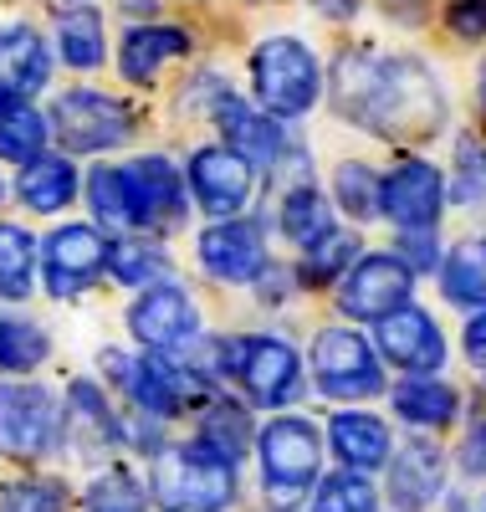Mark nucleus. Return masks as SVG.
I'll list each match as a JSON object with an SVG mask.
<instances>
[{"instance_id": "nucleus-35", "label": "nucleus", "mask_w": 486, "mask_h": 512, "mask_svg": "<svg viewBox=\"0 0 486 512\" xmlns=\"http://www.w3.org/2000/svg\"><path fill=\"white\" fill-rule=\"evenodd\" d=\"M87 512H144V487L128 472H103L87 487Z\"/></svg>"}, {"instance_id": "nucleus-8", "label": "nucleus", "mask_w": 486, "mask_h": 512, "mask_svg": "<svg viewBox=\"0 0 486 512\" xmlns=\"http://www.w3.org/2000/svg\"><path fill=\"white\" fill-rule=\"evenodd\" d=\"M446 205V180L425 159H400L384 175V216L400 231H430Z\"/></svg>"}, {"instance_id": "nucleus-40", "label": "nucleus", "mask_w": 486, "mask_h": 512, "mask_svg": "<svg viewBox=\"0 0 486 512\" xmlns=\"http://www.w3.org/2000/svg\"><path fill=\"white\" fill-rule=\"evenodd\" d=\"M446 21L456 36H486V0H451Z\"/></svg>"}, {"instance_id": "nucleus-28", "label": "nucleus", "mask_w": 486, "mask_h": 512, "mask_svg": "<svg viewBox=\"0 0 486 512\" xmlns=\"http://www.w3.org/2000/svg\"><path fill=\"white\" fill-rule=\"evenodd\" d=\"M57 36H62V57L72 67H82V72L87 67H103V16L93 6L67 11L62 26H57Z\"/></svg>"}, {"instance_id": "nucleus-32", "label": "nucleus", "mask_w": 486, "mask_h": 512, "mask_svg": "<svg viewBox=\"0 0 486 512\" xmlns=\"http://www.w3.org/2000/svg\"><path fill=\"white\" fill-rule=\"evenodd\" d=\"M36 246L21 226H0V297H26L31 292Z\"/></svg>"}, {"instance_id": "nucleus-24", "label": "nucleus", "mask_w": 486, "mask_h": 512, "mask_svg": "<svg viewBox=\"0 0 486 512\" xmlns=\"http://www.w3.org/2000/svg\"><path fill=\"white\" fill-rule=\"evenodd\" d=\"M123 379H128V395H134L144 410H154V415H174V410L185 405L180 374H174L164 359H154V354H144V359H134V364H123Z\"/></svg>"}, {"instance_id": "nucleus-14", "label": "nucleus", "mask_w": 486, "mask_h": 512, "mask_svg": "<svg viewBox=\"0 0 486 512\" xmlns=\"http://www.w3.org/2000/svg\"><path fill=\"white\" fill-rule=\"evenodd\" d=\"M128 175V195H134V226H154V231H169L180 226L185 216V190L174 180L169 159H134L123 169Z\"/></svg>"}, {"instance_id": "nucleus-31", "label": "nucleus", "mask_w": 486, "mask_h": 512, "mask_svg": "<svg viewBox=\"0 0 486 512\" xmlns=\"http://www.w3.org/2000/svg\"><path fill=\"white\" fill-rule=\"evenodd\" d=\"M200 441H205V446H215L220 456L241 461V456H246V446H251V420H246V410H236L231 400L210 405V410H205V420H200Z\"/></svg>"}, {"instance_id": "nucleus-34", "label": "nucleus", "mask_w": 486, "mask_h": 512, "mask_svg": "<svg viewBox=\"0 0 486 512\" xmlns=\"http://www.w3.org/2000/svg\"><path fill=\"white\" fill-rule=\"evenodd\" d=\"M313 512H379V497H374V487L364 477L343 472V477H323L318 482Z\"/></svg>"}, {"instance_id": "nucleus-36", "label": "nucleus", "mask_w": 486, "mask_h": 512, "mask_svg": "<svg viewBox=\"0 0 486 512\" xmlns=\"http://www.w3.org/2000/svg\"><path fill=\"white\" fill-rule=\"evenodd\" d=\"M0 512H67V492L57 482L26 477V482H11L0 492Z\"/></svg>"}, {"instance_id": "nucleus-21", "label": "nucleus", "mask_w": 486, "mask_h": 512, "mask_svg": "<svg viewBox=\"0 0 486 512\" xmlns=\"http://www.w3.org/2000/svg\"><path fill=\"white\" fill-rule=\"evenodd\" d=\"M394 410H400V420H410V425L446 431V425L456 420V410H461V395L451 390V384H440V379L410 374L400 390H394Z\"/></svg>"}, {"instance_id": "nucleus-43", "label": "nucleus", "mask_w": 486, "mask_h": 512, "mask_svg": "<svg viewBox=\"0 0 486 512\" xmlns=\"http://www.w3.org/2000/svg\"><path fill=\"white\" fill-rule=\"evenodd\" d=\"M466 354H471V364H486V313H476L466 323Z\"/></svg>"}, {"instance_id": "nucleus-2", "label": "nucleus", "mask_w": 486, "mask_h": 512, "mask_svg": "<svg viewBox=\"0 0 486 512\" xmlns=\"http://www.w3.org/2000/svg\"><path fill=\"white\" fill-rule=\"evenodd\" d=\"M236 497V461L195 441L154 461V502L164 512H226Z\"/></svg>"}, {"instance_id": "nucleus-9", "label": "nucleus", "mask_w": 486, "mask_h": 512, "mask_svg": "<svg viewBox=\"0 0 486 512\" xmlns=\"http://www.w3.org/2000/svg\"><path fill=\"white\" fill-rule=\"evenodd\" d=\"M52 436H57V405L47 400V390L0 384V451L26 461L47 451Z\"/></svg>"}, {"instance_id": "nucleus-13", "label": "nucleus", "mask_w": 486, "mask_h": 512, "mask_svg": "<svg viewBox=\"0 0 486 512\" xmlns=\"http://www.w3.org/2000/svg\"><path fill=\"white\" fill-rule=\"evenodd\" d=\"M108 241L93 226H62L47 241V292L52 297H77L87 282H93L108 267Z\"/></svg>"}, {"instance_id": "nucleus-5", "label": "nucleus", "mask_w": 486, "mask_h": 512, "mask_svg": "<svg viewBox=\"0 0 486 512\" xmlns=\"http://www.w3.org/2000/svg\"><path fill=\"white\" fill-rule=\"evenodd\" d=\"M410 292H415V267L405 262V256H364V262H353L343 287H338V308L348 318H389V313H400L410 303Z\"/></svg>"}, {"instance_id": "nucleus-20", "label": "nucleus", "mask_w": 486, "mask_h": 512, "mask_svg": "<svg viewBox=\"0 0 486 512\" xmlns=\"http://www.w3.org/2000/svg\"><path fill=\"white\" fill-rule=\"evenodd\" d=\"M215 118H220V128H226L231 149L246 154L251 164H277V159H282V128H277V118L256 113V108H246V103H236V98L220 103Z\"/></svg>"}, {"instance_id": "nucleus-44", "label": "nucleus", "mask_w": 486, "mask_h": 512, "mask_svg": "<svg viewBox=\"0 0 486 512\" xmlns=\"http://www.w3.org/2000/svg\"><path fill=\"white\" fill-rule=\"evenodd\" d=\"M313 6H318L323 16H333V21H348L353 11H359V0H313Z\"/></svg>"}, {"instance_id": "nucleus-18", "label": "nucleus", "mask_w": 486, "mask_h": 512, "mask_svg": "<svg viewBox=\"0 0 486 512\" xmlns=\"http://www.w3.org/2000/svg\"><path fill=\"white\" fill-rule=\"evenodd\" d=\"M47 47L31 26H6L0 31V93L6 98H31L47 88Z\"/></svg>"}, {"instance_id": "nucleus-15", "label": "nucleus", "mask_w": 486, "mask_h": 512, "mask_svg": "<svg viewBox=\"0 0 486 512\" xmlns=\"http://www.w3.org/2000/svg\"><path fill=\"white\" fill-rule=\"evenodd\" d=\"M200 262L220 282H256L267 272V246H261L256 226L246 221H220L200 236Z\"/></svg>"}, {"instance_id": "nucleus-6", "label": "nucleus", "mask_w": 486, "mask_h": 512, "mask_svg": "<svg viewBox=\"0 0 486 512\" xmlns=\"http://www.w3.org/2000/svg\"><path fill=\"white\" fill-rule=\"evenodd\" d=\"M318 461H323V441L307 420L287 415V420H272L267 431H261V466H267L272 497L302 492L318 477Z\"/></svg>"}, {"instance_id": "nucleus-23", "label": "nucleus", "mask_w": 486, "mask_h": 512, "mask_svg": "<svg viewBox=\"0 0 486 512\" xmlns=\"http://www.w3.org/2000/svg\"><path fill=\"white\" fill-rule=\"evenodd\" d=\"M440 292L456 308H486V241H461L440 262Z\"/></svg>"}, {"instance_id": "nucleus-19", "label": "nucleus", "mask_w": 486, "mask_h": 512, "mask_svg": "<svg viewBox=\"0 0 486 512\" xmlns=\"http://www.w3.org/2000/svg\"><path fill=\"white\" fill-rule=\"evenodd\" d=\"M328 436H333V451L353 466V472H379L389 461V425L379 415L343 410V415H333Z\"/></svg>"}, {"instance_id": "nucleus-4", "label": "nucleus", "mask_w": 486, "mask_h": 512, "mask_svg": "<svg viewBox=\"0 0 486 512\" xmlns=\"http://www.w3.org/2000/svg\"><path fill=\"white\" fill-rule=\"evenodd\" d=\"M313 374L328 400H369L384 390L379 354L353 328H323L313 338Z\"/></svg>"}, {"instance_id": "nucleus-17", "label": "nucleus", "mask_w": 486, "mask_h": 512, "mask_svg": "<svg viewBox=\"0 0 486 512\" xmlns=\"http://www.w3.org/2000/svg\"><path fill=\"white\" fill-rule=\"evenodd\" d=\"M440 487H446V456H440V446L430 441H410L400 456H394V472H389V497L400 502L405 512H420L440 497Z\"/></svg>"}, {"instance_id": "nucleus-3", "label": "nucleus", "mask_w": 486, "mask_h": 512, "mask_svg": "<svg viewBox=\"0 0 486 512\" xmlns=\"http://www.w3.org/2000/svg\"><path fill=\"white\" fill-rule=\"evenodd\" d=\"M251 82H256V98L272 108V118H302L318 103L323 72L297 36H272L251 57Z\"/></svg>"}, {"instance_id": "nucleus-26", "label": "nucleus", "mask_w": 486, "mask_h": 512, "mask_svg": "<svg viewBox=\"0 0 486 512\" xmlns=\"http://www.w3.org/2000/svg\"><path fill=\"white\" fill-rule=\"evenodd\" d=\"M77 195V175L67 159H31L26 175H21V200L31 210H41V216H52V210H62L67 200Z\"/></svg>"}, {"instance_id": "nucleus-12", "label": "nucleus", "mask_w": 486, "mask_h": 512, "mask_svg": "<svg viewBox=\"0 0 486 512\" xmlns=\"http://www.w3.org/2000/svg\"><path fill=\"white\" fill-rule=\"evenodd\" d=\"M190 190L195 205L210 210V216H236V210L251 200V159L226 149H200L190 159Z\"/></svg>"}, {"instance_id": "nucleus-10", "label": "nucleus", "mask_w": 486, "mask_h": 512, "mask_svg": "<svg viewBox=\"0 0 486 512\" xmlns=\"http://www.w3.org/2000/svg\"><path fill=\"white\" fill-rule=\"evenodd\" d=\"M231 369L256 405H287L297 395V354L282 338H241L231 349Z\"/></svg>"}, {"instance_id": "nucleus-38", "label": "nucleus", "mask_w": 486, "mask_h": 512, "mask_svg": "<svg viewBox=\"0 0 486 512\" xmlns=\"http://www.w3.org/2000/svg\"><path fill=\"white\" fill-rule=\"evenodd\" d=\"M451 195L461 205H476L486 200V149L476 139H461L456 144V180H451Z\"/></svg>"}, {"instance_id": "nucleus-25", "label": "nucleus", "mask_w": 486, "mask_h": 512, "mask_svg": "<svg viewBox=\"0 0 486 512\" xmlns=\"http://www.w3.org/2000/svg\"><path fill=\"white\" fill-rule=\"evenodd\" d=\"M41 144H47V118H41L26 98H6L0 93V159H41Z\"/></svg>"}, {"instance_id": "nucleus-33", "label": "nucleus", "mask_w": 486, "mask_h": 512, "mask_svg": "<svg viewBox=\"0 0 486 512\" xmlns=\"http://www.w3.org/2000/svg\"><path fill=\"white\" fill-rule=\"evenodd\" d=\"M41 359H47V333L21 323V318L0 323V369L21 374V369H36Z\"/></svg>"}, {"instance_id": "nucleus-27", "label": "nucleus", "mask_w": 486, "mask_h": 512, "mask_svg": "<svg viewBox=\"0 0 486 512\" xmlns=\"http://www.w3.org/2000/svg\"><path fill=\"white\" fill-rule=\"evenodd\" d=\"M282 231L297 241V246H318L328 231H333V210L328 200L313 190V185H302L282 200Z\"/></svg>"}, {"instance_id": "nucleus-39", "label": "nucleus", "mask_w": 486, "mask_h": 512, "mask_svg": "<svg viewBox=\"0 0 486 512\" xmlns=\"http://www.w3.org/2000/svg\"><path fill=\"white\" fill-rule=\"evenodd\" d=\"M307 251H313L307 256V282H333L353 262V236L348 231H328L318 246H307Z\"/></svg>"}, {"instance_id": "nucleus-11", "label": "nucleus", "mask_w": 486, "mask_h": 512, "mask_svg": "<svg viewBox=\"0 0 486 512\" xmlns=\"http://www.w3.org/2000/svg\"><path fill=\"white\" fill-rule=\"evenodd\" d=\"M379 349L405 374H435L440 364H446V333L435 328V318L425 308L405 303L400 313L379 318Z\"/></svg>"}, {"instance_id": "nucleus-22", "label": "nucleus", "mask_w": 486, "mask_h": 512, "mask_svg": "<svg viewBox=\"0 0 486 512\" xmlns=\"http://www.w3.org/2000/svg\"><path fill=\"white\" fill-rule=\"evenodd\" d=\"M190 52V36L185 31H174V26H139V31H128L123 36V77L128 82H149L169 57H180Z\"/></svg>"}, {"instance_id": "nucleus-16", "label": "nucleus", "mask_w": 486, "mask_h": 512, "mask_svg": "<svg viewBox=\"0 0 486 512\" xmlns=\"http://www.w3.org/2000/svg\"><path fill=\"white\" fill-rule=\"evenodd\" d=\"M128 328H134V338L149 344V349H174L195 333V308H190V297L180 287H154L134 303Z\"/></svg>"}, {"instance_id": "nucleus-37", "label": "nucleus", "mask_w": 486, "mask_h": 512, "mask_svg": "<svg viewBox=\"0 0 486 512\" xmlns=\"http://www.w3.org/2000/svg\"><path fill=\"white\" fill-rule=\"evenodd\" d=\"M108 267H113L118 282H154V277L169 272L164 256H159L154 246H139V241H118V246L108 251Z\"/></svg>"}, {"instance_id": "nucleus-29", "label": "nucleus", "mask_w": 486, "mask_h": 512, "mask_svg": "<svg viewBox=\"0 0 486 512\" xmlns=\"http://www.w3.org/2000/svg\"><path fill=\"white\" fill-rule=\"evenodd\" d=\"M333 190H338V205L348 210L353 221H369L384 210V180L374 175L369 164H338V175H333Z\"/></svg>"}, {"instance_id": "nucleus-7", "label": "nucleus", "mask_w": 486, "mask_h": 512, "mask_svg": "<svg viewBox=\"0 0 486 512\" xmlns=\"http://www.w3.org/2000/svg\"><path fill=\"white\" fill-rule=\"evenodd\" d=\"M52 123H57V139H62L72 154L113 149V144L128 139V128H134V123H128V108H123V103H113V98H103V93H87V88L67 93V98L57 103Z\"/></svg>"}, {"instance_id": "nucleus-1", "label": "nucleus", "mask_w": 486, "mask_h": 512, "mask_svg": "<svg viewBox=\"0 0 486 512\" xmlns=\"http://www.w3.org/2000/svg\"><path fill=\"white\" fill-rule=\"evenodd\" d=\"M333 103L343 108V118L374 128L394 144L430 139L446 123V93L415 57L348 52L333 72Z\"/></svg>"}, {"instance_id": "nucleus-45", "label": "nucleus", "mask_w": 486, "mask_h": 512, "mask_svg": "<svg viewBox=\"0 0 486 512\" xmlns=\"http://www.w3.org/2000/svg\"><path fill=\"white\" fill-rule=\"evenodd\" d=\"M476 103H481V118H486V62H481V77H476Z\"/></svg>"}, {"instance_id": "nucleus-42", "label": "nucleus", "mask_w": 486, "mask_h": 512, "mask_svg": "<svg viewBox=\"0 0 486 512\" xmlns=\"http://www.w3.org/2000/svg\"><path fill=\"white\" fill-rule=\"evenodd\" d=\"M405 262H410L415 272L435 267V241H430V231H405Z\"/></svg>"}, {"instance_id": "nucleus-41", "label": "nucleus", "mask_w": 486, "mask_h": 512, "mask_svg": "<svg viewBox=\"0 0 486 512\" xmlns=\"http://www.w3.org/2000/svg\"><path fill=\"white\" fill-rule=\"evenodd\" d=\"M461 466L471 477H486V405L476 410V420H471V436H466V446H461Z\"/></svg>"}, {"instance_id": "nucleus-30", "label": "nucleus", "mask_w": 486, "mask_h": 512, "mask_svg": "<svg viewBox=\"0 0 486 512\" xmlns=\"http://www.w3.org/2000/svg\"><path fill=\"white\" fill-rule=\"evenodd\" d=\"M87 185H93V190H87V200H93L98 221H103L108 231H128V226H134V195H128V175H123V169L98 164Z\"/></svg>"}]
</instances>
